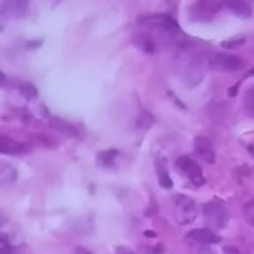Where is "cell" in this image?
Listing matches in <instances>:
<instances>
[{"instance_id": "obj_1", "label": "cell", "mask_w": 254, "mask_h": 254, "mask_svg": "<svg viewBox=\"0 0 254 254\" xmlns=\"http://www.w3.org/2000/svg\"><path fill=\"white\" fill-rule=\"evenodd\" d=\"M138 22L149 30H161L169 35H178L180 32V25L169 14H145L138 17Z\"/></svg>"}, {"instance_id": "obj_2", "label": "cell", "mask_w": 254, "mask_h": 254, "mask_svg": "<svg viewBox=\"0 0 254 254\" xmlns=\"http://www.w3.org/2000/svg\"><path fill=\"white\" fill-rule=\"evenodd\" d=\"M174 216L176 222L180 225H191L197 217V208L193 198L183 193L176 195L174 197Z\"/></svg>"}, {"instance_id": "obj_3", "label": "cell", "mask_w": 254, "mask_h": 254, "mask_svg": "<svg viewBox=\"0 0 254 254\" xmlns=\"http://www.w3.org/2000/svg\"><path fill=\"white\" fill-rule=\"evenodd\" d=\"M203 217L207 228L211 231L223 230L228 222L227 210L217 201H211L203 205Z\"/></svg>"}, {"instance_id": "obj_4", "label": "cell", "mask_w": 254, "mask_h": 254, "mask_svg": "<svg viewBox=\"0 0 254 254\" xmlns=\"http://www.w3.org/2000/svg\"><path fill=\"white\" fill-rule=\"evenodd\" d=\"M208 67L212 71L232 73L245 67V61L240 56L233 54H216L208 61Z\"/></svg>"}, {"instance_id": "obj_5", "label": "cell", "mask_w": 254, "mask_h": 254, "mask_svg": "<svg viewBox=\"0 0 254 254\" xmlns=\"http://www.w3.org/2000/svg\"><path fill=\"white\" fill-rule=\"evenodd\" d=\"M176 168L183 175H185L189 179L191 184L196 188H201L205 184V178L201 166L193 159L189 156H180L175 163Z\"/></svg>"}, {"instance_id": "obj_6", "label": "cell", "mask_w": 254, "mask_h": 254, "mask_svg": "<svg viewBox=\"0 0 254 254\" xmlns=\"http://www.w3.org/2000/svg\"><path fill=\"white\" fill-rule=\"evenodd\" d=\"M205 73L206 69L202 61L193 59L186 64L185 69H184V82L189 88H193L202 81Z\"/></svg>"}, {"instance_id": "obj_7", "label": "cell", "mask_w": 254, "mask_h": 254, "mask_svg": "<svg viewBox=\"0 0 254 254\" xmlns=\"http://www.w3.org/2000/svg\"><path fill=\"white\" fill-rule=\"evenodd\" d=\"M29 10V2L24 0H10L1 1L0 15L1 17H22Z\"/></svg>"}, {"instance_id": "obj_8", "label": "cell", "mask_w": 254, "mask_h": 254, "mask_svg": "<svg viewBox=\"0 0 254 254\" xmlns=\"http://www.w3.org/2000/svg\"><path fill=\"white\" fill-rule=\"evenodd\" d=\"M193 148L198 158L207 164L215 163V151H213L212 143L207 136H196L193 140Z\"/></svg>"}, {"instance_id": "obj_9", "label": "cell", "mask_w": 254, "mask_h": 254, "mask_svg": "<svg viewBox=\"0 0 254 254\" xmlns=\"http://www.w3.org/2000/svg\"><path fill=\"white\" fill-rule=\"evenodd\" d=\"M30 150V145L22 141L14 140L9 136H0V151L1 154H9V155H19L25 154Z\"/></svg>"}, {"instance_id": "obj_10", "label": "cell", "mask_w": 254, "mask_h": 254, "mask_svg": "<svg viewBox=\"0 0 254 254\" xmlns=\"http://www.w3.org/2000/svg\"><path fill=\"white\" fill-rule=\"evenodd\" d=\"M188 238L197 243H201V245H216V243L221 242V238L213 231L208 230V228L192 230L188 235Z\"/></svg>"}, {"instance_id": "obj_11", "label": "cell", "mask_w": 254, "mask_h": 254, "mask_svg": "<svg viewBox=\"0 0 254 254\" xmlns=\"http://www.w3.org/2000/svg\"><path fill=\"white\" fill-rule=\"evenodd\" d=\"M49 126L54 130L59 131V133L64 134V135L72 136V138L78 136V130H77L76 127L69 123V122L64 121V119L57 118V117H49Z\"/></svg>"}, {"instance_id": "obj_12", "label": "cell", "mask_w": 254, "mask_h": 254, "mask_svg": "<svg viewBox=\"0 0 254 254\" xmlns=\"http://www.w3.org/2000/svg\"><path fill=\"white\" fill-rule=\"evenodd\" d=\"M133 44L135 45L136 49L143 51L144 54L153 55L156 52L155 40L146 32H139L133 37Z\"/></svg>"}, {"instance_id": "obj_13", "label": "cell", "mask_w": 254, "mask_h": 254, "mask_svg": "<svg viewBox=\"0 0 254 254\" xmlns=\"http://www.w3.org/2000/svg\"><path fill=\"white\" fill-rule=\"evenodd\" d=\"M226 6L238 17L250 19L252 16V6L247 1H243V0H230V1L226 2Z\"/></svg>"}, {"instance_id": "obj_14", "label": "cell", "mask_w": 254, "mask_h": 254, "mask_svg": "<svg viewBox=\"0 0 254 254\" xmlns=\"http://www.w3.org/2000/svg\"><path fill=\"white\" fill-rule=\"evenodd\" d=\"M119 155V151L116 149H107L97 154V164L101 168L112 169L116 165V160Z\"/></svg>"}, {"instance_id": "obj_15", "label": "cell", "mask_w": 254, "mask_h": 254, "mask_svg": "<svg viewBox=\"0 0 254 254\" xmlns=\"http://www.w3.org/2000/svg\"><path fill=\"white\" fill-rule=\"evenodd\" d=\"M156 173H158L159 185H160L161 188L165 189V190L173 189V179L169 175L168 170H166V161L163 160V159H158V161H156Z\"/></svg>"}, {"instance_id": "obj_16", "label": "cell", "mask_w": 254, "mask_h": 254, "mask_svg": "<svg viewBox=\"0 0 254 254\" xmlns=\"http://www.w3.org/2000/svg\"><path fill=\"white\" fill-rule=\"evenodd\" d=\"M17 174L12 165L1 161L0 163V185L5 186L16 181Z\"/></svg>"}, {"instance_id": "obj_17", "label": "cell", "mask_w": 254, "mask_h": 254, "mask_svg": "<svg viewBox=\"0 0 254 254\" xmlns=\"http://www.w3.org/2000/svg\"><path fill=\"white\" fill-rule=\"evenodd\" d=\"M190 17L192 20H195V21L200 22H210L211 20H212V15L208 14L207 11H205L198 2H195V4L191 6Z\"/></svg>"}, {"instance_id": "obj_18", "label": "cell", "mask_w": 254, "mask_h": 254, "mask_svg": "<svg viewBox=\"0 0 254 254\" xmlns=\"http://www.w3.org/2000/svg\"><path fill=\"white\" fill-rule=\"evenodd\" d=\"M154 124H155V118H154L153 114L149 113V112H141L138 116V118H136V127H138L139 129L148 130V129H150Z\"/></svg>"}, {"instance_id": "obj_19", "label": "cell", "mask_w": 254, "mask_h": 254, "mask_svg": "<svg viewBox=\"0 0 254 254\" xmlns=\"http://www.w3.org/2000/svg\"><path fill=\"white\" fill-rule=\"evenodd\" d=\"M243 109L251 118H254V87H251L243 96Z\"/></svg>"}, {"instance_id": "obj_20", "label": "cell", "mask_w": 254, "mask_h": 254, "mask_svg": "<svg viewBox=\"0 0 254 254\" xmlns=\"http://www.w3.org/2000/svg\"><path fill=\"white\" fill-rule=\"evenodd\" d=\"M198 4L201 5V7L205 11H207L208 14H211L213 16L216 12H218L222 9L223 5H226V2L216 1V0H202V1H198Z\"/></svg>"}, {"instance_id": "obj_21", "label": "cell", "mask_w": 254, "mask_h": 254, "mask_svg": "<svg viewBox=\"0 0 254 254\" xmlns=\"http://www.w3.org/2000/svg\"><path fill=\"white\" fill-rule=\"evenodd\" d=\"M19 92L26 101H34V99L37 98V89L36 87L31 83L20 84Z\"/></svg>"}, {"instance_id": "obj_22", "label": "cell", "mask_w": 254, "mask_h": 254, "mask_svg": "<svg viewBox=\"0 0 254 254\" xmlns=\"http://www.w3.org/2000/svg\"><path fill=\"white\" fill-rule=\"evenodd\" d=\"M246 41H247V40H246L245 36H237V37H232V39H228V40H225V41H222L221 42V46H222L225 50H232V49H236V47L241 46V45H243Z\"/></svg>"}, {"instance_id": "obj_23", "label": "cell", "mask_w": 254, "mask_h": 254, "mask_svg": "<svg viewBox=\"0 0 254 254\" xmlns=\"http://www.w3.org/2000/svg\"><path fill=\"white\" fill-rule=\"evenodd\" d=\"M243 213H245L246 221L254 227V200L246 203Z\"/></svg>"}, {"instance_id": "obj_24", "label": "cell", "mask_w": 254, "mask_h": 254, "mask_svg": "<svg viewBox=\"0 0 254 254\" xmlns=\"http://www.w3.org/2000/svg\"><path fill=\"white\" fill-rule=\"evenodd\" d=\"M114 254H135V252L131 248L126 247V246H119V247L116 248Z\"/></svg>"}, {"instance_id": "obj_25", "label": "cell", "mask_w": 254, "mask_h": 254, "mask_svg": "<svg viewBox=\"0 0 254 254\" xmlns=\"http://www.w3.org/2000/svg\"><path fill=\"white\" fill-rule=\"evenodd\" d=\"M169 94H170V96L173 97V98H174V102H175V103H176V106L181 107V108H183V109H185V108H186V107H185V104H184V103H181V101H180V99H179L178 97H176L175 94L173 93V92H170V93H169Z\"/></svg>"}, {"instance_id": "obj_26", "label": "cell", "mask_w": 254, "mask_h": 254, "mask_svg": "<svg viewBox=\"0 0 254 254\" xmlns=\"http://www.w3.org/2000/svg\"><path fill=\"white\" fill-rule=\"evenodd\" d=\"M74 254H92V253L89 252L88 250H86V248L77 247L76 250H74Z\"/></svg>"}, {"instance_id": "obj_27", "label": "cell", "mask_w": 254, "mask_h": 254, "mask_svg": "<svg viewBox=\"0 0 254 254\" xmlns=\"http://www.w3.org/2000/svg\"><path fill=\"white\" fill-rule=\"evenodd\" d=\"M238 87H240V84H236V86L231 87L230 89H228V94H230L231 97H235L236 94H237V91H238Z\"/></svg>"}, {"instance_id": "obj_28", "label": "cell", "mask_w": 254, "mask_h": 254, "mask_svg": "<svg viewBox=\"0 0 254 254\" xmlns=\"http://www.w3.org/2000/svg\"><path fill=\"white\" fill-rule=\"evenodd\" d=\"M225 253H226V254H241L240 252H238L237 250H236V248H233V247L226 248V250H225Z\"/></svg>"}, {"instance_id": "obj_29", "label": "cell", "mask_w": 254, "mask_h": 254, "mask_svg": "<svg viewBox=\"0 0 254 254\" xmlns=\"http://www.w3.org/2000/svg\"><path fill=\"white\" fill-rule=\"evenodd\" d=\"M29 47L30 49H32V47H37V46H40V45H41V41H31V42H29Z\"/></svg>"}, {"instance_id": "obj_30", "label": "cell", "mask_w": 254, "mask_h": 254, "mask_svg": "<svg viewBox=\"0 0 254 254\" xmlns=\"http://www.w3.org/2000/svg\"><path fill=\"white\" fill-rule=\"evenodd\" d=\"M144 235L146 236V237H155V233H153V232H149V231H146V232H144Z\"/></svg>"}, {"instance_id": "obj_31", "label": "cell", "mask_w": 254, "mask_h": 254, "mask_svg": "<svg viewBox=\"0 0 254 254\" xmlns=\"http://www.w3.org/2000/svg\"><path fill=\"white\" fill-rule=\"evenodd\" d=\"M154 254H161V253L158 252V250H155V253H154Z\"/></svg>"}]
</instances>
